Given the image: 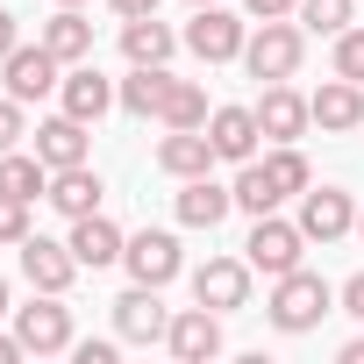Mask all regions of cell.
<instances>
[{"label":"cell","mask_w":364,"mask_h":364,"mask_svg":"<svg viewBox=\"0 0 364 364\" xmlns=\"http://www.w3.org/2000/svg\"><path fill=\"white\" fill-rule=\"evenodd\" d=\"M243 43H250V29L222 8V0L193 8V22H186V50H193L200 65H229V58H243Z\"/></svg>","instance_id":"cell-6"},{"label":"cell","mask_w":364,"mask_h":364,"mask_svg":"<svg viewBox=\"0 0 364 364\" xmlns=\"http://www.w3.org/2000/svg\"><path fill=\"white\" fill-rule=\"evenodd\" d=\"M22 357H29V350H22V336H15V328H0V364H22Z\"/></svg>","instance_id":"cell-37"},{"label":"cell","mask_w":364,"mask_h":364,"mask_svg":"<svg viewBox=\"0 0 364 364\" xmlns=\"http://www.w3.org/2000/svg\"><path fill=\"white\" fill-rule=\"evenodd\" d=\"M208 136H215V157L222 164H250L264 129H257V107H215L208 114Z\"/></svg>","instance_id":"cell-18"},{"label":"cell","mask_w":364,"mask_h":364,"mask_svg":"<svg viewBox=\"0 0 364 364\" xmlns=\"http://www.w3.org/2000/svg\"><path fill=\"white\" fill-rule=\"evenodd\" d=\"M178 43H186V36H178L171 22H157V15H129L122 22V58L129 65H164Z\"/></svg>","instance_id":"cell-22"},{"label":"cell","mask_w":364,"mask_h":364,"mask_svg":"<svg viewBox=\"0 0 364 364\" xmlns=\"http://www.w3.org/2000/svg\"><path fill=\"white\" fill-rule=\"evenodd\" d=\"M0 193L43 200V193H50V164H43L36 150H0Z\"/></svg>","instance_id":"cell-25"},{"label":"cell","mask_w":364,"mask_h":364,"mask_svg":"<svg viewBox=\"0 0 364 364\" xmlns=\"http://www.w3.org/2000/svg\"><path fill=\"white\" fill-rule=\"evenodd\" d=\"M15 250H22V279H29V293H72V279L86 272V264L72 257V243H50V236H36V229H29Z\"/></svg>","instance_id":"cell-8"},{"label":"cell","mask_w":364,"mask_h":364,"mask_svg":"<svg viewBox=\"0 0 364 364\" xmlns=\"http://www.w3.org/2000/svg\"><path fill=\"white\" fill-rule=\"evenodd\" d=\"M321 314H336V286L321 279V272H286V279H272V300H264V321L279 328V336H307V328H321Z\"/></svg>","instance_id":"cell-1"},{"label":"cell","mask_w":364,"mask_h":364,"mask_svg":"<svg viewBox=\"0 0 364 364\" xmlns=\"http://www.w3.org/2000/svg\"><path fill=\"white\" fill-rule=\"evenodd\" d=\"M58 107H65V114H79V122H100V114L114 107V79H100V65H93V58H86V65H65Z\"/></svg>","instance_id":"cell-17"},{"label":"cell","mask_w":364,"mask_h":364,"mask_svg":"<svg viewBox=\"0 0 364 364\" xmlns=\"http://www.w3.org/2000/svg\"><path fill=\"white\" fill-rule=\"evenodd\" d=\"M243 257H250V272L286 279V272H300V264H307V236H300V222L257 215V222H250V236H243Z\"/></svg>","instance_id":"cell-3"},{"label":"cell","mask_w":364,"mask_h":364,"mask_svg":"<svg viewBox=\"0 0 364 364\" xmlns=\"http://www.w3.org/2000/svg\"><path fill=\"white\" fill-rule=\"evenodd\" d=\"M114 343H122V336H114ZM114 343H107V336H100V343H72V357H79V364H114Z\"/></svg>","instance_id":"cell-35"},{"label":"cell","mask_w":364,"mask_h":364,"mask_svg":"<svg viewBox=\"0 0 364 364\" xmlns=\"http://www.w3.org/2000/svg\"><path fill=\"white\" fill-rule=\"evenodd\" d=\"M100 193H107V186H100L93 164H65V171H50V193H43V200H50L65 222H79V215H100Z\"/></svg>","instance_id":"cell-20"},{"label":"cell","mask_w":364,"mask_h":364,"mask_svg":"<svg viewBox=\"0 0 364 364\" xmlns=\"http://www.w3.org/2000/svg\"><path fill=\"white\" fill-rule=\"evenodd\" d=\"M307 107H314V129L321 136L364 129V86L357 79H321V93H307Z\"/></svg>","instance_id":"cell-15"},{"label":"cell","mask_w":364,"mask_h":364,"mask_svg":"<svg viewBox=\"0 0 364 364\" xmlns=\"http://www.w3.org/2000/svg\"><path fill=\"white\" fill-rule=\"evenodd\" d=\"M122 264H129L136 286H157V293H164L178 272H186V250H178L171 229H136V236L122 243Z\"/></svg>","instance_id":"cell-5"},{"label":"cell","mask_w":364,"mask_h":364,"mask_svg":"<svg viewBox=\"0 0 364 364\" xmlns=\"http://www.w3.org/2000/svg\"><path fill=\"white\" fill-rule=\"evenodd\" d=\"M29 150H36L50 171L86 164V157H93V122H79V114H65V107H58V114H43V122H36V143H29Z\"/></svg>","instance_id":"cell-12"},{"label":"cell","mask_w":364,"mask_h":364,"mask_svg":"<svg viewBox=\"0 0 364 364\" xmlns=\"http://www.w3.org/2000/svg\"><path fill=\"white\" fill-rule=\"evenodd\" d=\"M229 193H236V208H243L250 222H257V215H279V208H286V200L272 193V178H264V164H257V157H250V164H236V186H229Z\"/></svg>","instance_id":"cell-28"},{"label":"cell","mask_w":364,"mask_h":364,"mask_svg":"<svg viewBox=\"0 0 364 364\" xmlns=\"http://www.w3.org/2000/svg\"><path fill=\"white\" fill-rule=\"evenodd\" d=\"M15 50H22V22H15V15H8V8H0V65H8V58H15Z\"/></svg>","instance_id":"cell-36"},{"label":"cell","mask_w":364,"mask_h":364,"mask_svg":"<svg viewBox=\"0 0 364 364\" xmlns=\"http://www.w3.org/2000/svg\"><path fill=\"white\" fill-rule=\"evenodd\" d=\"M357 236H364V215H357Z\"/></svg>","instance_id":"cell-42"},{"label":"cell","mask_w":364,"mask_h":364,"mask_svg":"<svg viewBox=\"0 0 364 364\" xmlns=\"http://www.w3.org/2000/svg\"><path fill=\"white\" fill-rule=\"evenodd\" d=\"M336 300H343V314H350V321H364V272H350V279L336 286Z\"/></svg>","instance_id":"cell-33"},{"label":"cell","mask_w":364,"mask_h":364,"mask_svg":"<svg viewBox=\"0 0 364 364\" xmlns=\"http://www.w3.org/2000/svg\"><path fill=\"white\" fill-rule=\"evenodd\" d=\"M350 15H357V0H300V15H293V22H300L307 36H343Z\"/></svg>","instance_id":"cell-29"},{"label":"cell","mask_w":364,"mask_h":364,"mask_svg":"<svg viewBox=\"0 0 364 364\" xmlns=\"http://www.w3.org/2000/svg\"><path fill=\"white\" fill-rule=\"evenodd\" d=\"M300 58H307V29L286 15V22H257L250 29V43H243V72L257 79V86H272V79H293L300 72Z\"/></svg>","instance_id":"cell-2"},{"label":"cell","mask_w":364,"mask_h":364,"mask_svg":"<svg viewBox=\"0 0 364 364\" xmlns=\"http://www.w3.org/2000/svg\"><path fill=\"white\" fill-rule=\"evenodd\" d=\"M293 222H300V236H307V243H343V236L357 229V200H350L343 186H307Z\"/></svg>","instance_id":"cell-7"},{"label":"cell","mask_w":364,"mask_h":364,"mask_svg":"<svg viewBox=\"0 0 364 364\" xmlns=\"http://www.w3.org/2000/svg\"><path fill=\"white\" fill-rule=\"evenodd\" d=\"M343 364H364V336H350V343H343Z\"/></svg>","instance_id":"cell-39"},{"label":"cell","mask_w":364,"mask_h":364,"mask_svg":"<svg viewBox=\"0 0 364 364\" xmlns=\"http://www.w3.org/2000/svg\"><path fill=\"white\" fill-rule=\"evenodd\" d=\"M0 79H8V93L29 107V100H43V93H58V86H65V65H58L43 43H22L8 65H0Z\"/></svg>","instance_id":"cell-13"},{"label":"cell","mask_w":364,"mask_h":364,"mask_svg":"<svg viewBox=\"0 0 364 364\" xmlns=\"http://www.w3.org/2000/svg\"><path fill=\"white\" fill-rule=\"evenodd\" d=\"M250 257H208L200 272H193V300L200 307H215V314H236V307H250Z\"/></svg>","instance_id":"cell-10"},{"label":"cell","mask_w":364,"mask_h":364,"mask_svg":"<svg viewBox=\"0 0 364 364\" xmlns=\"http://www.w3.org/2000/svg\"><path fill=\"white\" fill-rule=\"evenodd\" d=\"M36 43H43L58 65H86V58H93V22H86L79 8H58V15L36 29Z\"/></svg>","instance_id":"cell-23"},{"label":"cell","mask_w":364,"mask_h":364,"mask_svg":"<svg viewBox=\"0 0 364 364\" xmlns=\"http://www.w3.org/2000/svg\"><path fill=\"white\" fill-rule=\"evenodd\" d=\"M22 136H29L22 100H15V93H0V150H22Z\"/></svg>","instance_id":"cell-31"},{"label":"cell","mask_w":364,"mask_h":364,"mask_svg":"<svg viewBox=\"0 0 364 364\" xmlns=\"http://www.w3.org/2000/svg\"><path fill=\"white\" fill-rule=\"evenodd\" d=\"M243 8H250L257 22H286V15H300V0H243Z\"/></svg>","instance_id":"cell-34"},{"label":"cell","mask_w":364,"mask_h":364,"mask_svg":"<svg viewBox=\"0 0 364 364\" xmlns=\"http://www.w3.org/2000/svg\"><path fill=\"white\" fill-rule=\"evenodd\" d=\"M22 236H29V200L0 193V243H22Z\"/></svg>","instance_id":"cell-32"},{"label":"cell","mask_w":364,"mask_h":364,"mask_svg":"<svg viewBox=\"0 0 364 364\" xmlns=\"http://www.w3.org/2000/svg\"><path fill=\"white\" fill-rule=\"evenodd\" d=\"M328 65H336V79H357L364 86V29H343L336 50H328Z\"/></svg>","instance_id":"cell-30"},{"label":"cell","mask_w":364,"mask_h":364,"mask_svg":"<svg viewBox=\"0 0 364 364\" xmlns=\"http://www.w3.org/2000/svg\"><path fill=\"white\" fill-rule=\"evenodd\" d=\"M164 350L178 357V364H208V357H222V314L215 307H178L171 314V328H164Z\"/></svg>","instance_id":"cell-11"},{"label":"cell","mask_w":364,"mask_h":364,"mask_svg":"<svg viewBox=\"0 0 364 364\" xmlns=\"http://www.w3.org/2000/svg\"><path fill=\"white\" fill-rule=\"evenodd\" d=\"M222 157H215V136L208 129H164V143H157V171H171V178H200V171H215Z\"/></svg>","instance_id":"cell-19"},{"label":"cell","mask_w":364,"mask_h":364,"mask_svg":"<svg viewBox=\"0 0 364 364\" xmlns=\"http://www.w3.org/2000/svg\"><path fill=\"white\" fill-rule=\"evenodd\" d=\"M257 129H264V143H300L307 129H314V107H307V93H293L286 79H272L257 100Z\"/></svg>","instance_id":"cell-9"},{"label":"cell","mask_w":364,"mask_h":364,"mask_svg":"<svg viewBox=\"0 0 364 364\" xmlns=\"http://www.w3.org/2000/svg\"><path fill=\"white\" fill-rule=\"evenodd\" d=\"M193 8H208V0H193Z\"/></svg>","instance_id":"cell-43"},{"label":"cell","mask_w":364,"mask_h":364,"mask_svg":"<svg viewBox=\"0 0 364 364\" xmlns=\"http://www.w3.org/2000/svg\"><path fill=\"white\" fill-rule=\"evenodd\" d=\"M8 321H15V336H22L29 357H65V350L79 343V336H72V307H65V293H36V300L15 307Z\"/></svg>","instance_id":"cell-4"},{"label":"cell","mask_w":364,"mask_h":364,"mask_svg":"<svg viewBox=\"0 0 364 364\" xmlns=\"http://www.w3.org/2000/svg\"><path fill=\"white\" fill-rule=\"evenodd\" d=\"M107 8H114V15L129 22V15H157V0H107Z\"/></svg>","instance_id":"cell-38"},{"label":"cell","mask_w":364,"mask_h":364,"mask_svg":"<svg viewBox=\"0 0 364 364\" xmlns=\"http://www.w3.org/2000/svg\"><path fill=\"white\" fill-rule=\"evenodd\" d=\"M164 328H171V307L157 300V286H129L114 300V336L122 343H164Z\"/></svg>","instance_id":"cell-14"},{"label":"cell","mask_w":364,"mask_h":364,"mask_svg":"<svg viewBox=\"0 0 364 364\" xmlns=\"http://www.w3.org/2000/svg\"><path fill=\"white\" fill-rule=\"evenodd\" d=\"M15 314V293H8V279H0V321H8Z\"/></svg>","instance_id":"cell-40"},{"label":"cell","mask_w":364,"mask_h":364,"mask_svg":"<svg viewBox=\"0 0 364 364\" xmlns=\"http://www.w3.org/2000/svg\"><path fill=\"white\" fill-rule=\"evenodd\" d=\"M357 8H364V0H357Z\"/></svg>","instance_id":"cell-44"},{"label":"cell","mask_w":364,"mask_h":364,"mask_svg":"<svg viewBox=\"0 0 364 364\" xmlns=\"http://www.w3.org/2000/svg\"><path fill=\"white\" fill-rule=\"evenodd\" d=\"M65 243H72V257H79L86 272H107V264H122V243H129V236H122L107 215H79Z\"/></svg>","instance_id":"cell-21"},{"label":"cell","mask_w":364,"mask_h":364,"mask_svg":"<svg viewBox=\"0 0 364 364\" xmlns=\"http://www.w3.org/2000/svg\"><path fill=\"white\" fill-rule=\"evenodd\" d=\"M164 86H171V72H164V65H129V79L114 86V107H129V114H143V122H150V114L164 107Z\"/></svg>","instance_id":"cell-26"},{"label":"cell","mask_w":364,"mask_h":364,"mask_svg":"<svg viewBox=\"0 0 364 364\" xmlns=\"http://www.w3.org/2000/svg\"><path fill=\"white\" fill-rule=\"evenodd\" d=\"M257 164H264V178H272V193H279V200H300V193L314 186V164L300 157V143H272Z\"/></svg>","instance_id":"cell-24"},{"label":"cell","mask_w":364,"mask_h":364,"mask_svg":"<svg viewBox=\"0 0 364 364\" xmlns=\"http://www.w3.org/2000/svg\"><path fill=\"white\" fill-rule=\"evenodd\" d=\"M208 86H193V79H171L164 86V107H157V122L164 129H208Z\"/></svg>","instance_id":"cell-27"},{"label":"cell","mask_w":364,"mask_h":364,"mask_svg":"<svg viewBox=\"0 0 364 364\" xmlns=\"http://www.w3.org/2000/svg\"><path fill=\"white\" fill-rule=\"evenodd\" d=\"M178 222H186V229H222L229 215H236V193L229 186H215V178L200 171V178H178Z\"/></svg>","instance_id":"cell-16"},{"label":"cell","mask_w":364,"mask_h":364,"mask_svg":"<svg viewBox=\"0 0 364 364\" xmlns=\"http://www.w3.org/2000/svg\"><path fill=\"white\" fill-rule=\"evenodd\" d=\"M58 8H86V0H58Z\"/></svg>","instance_id":"cell-41"}]
</instances>
